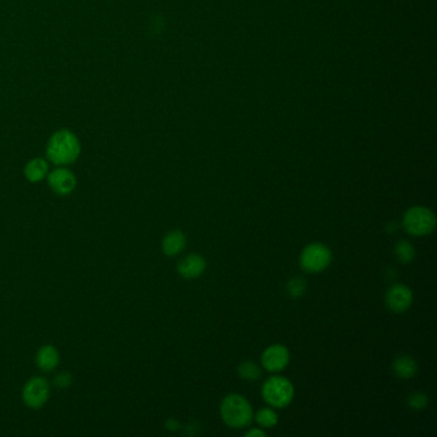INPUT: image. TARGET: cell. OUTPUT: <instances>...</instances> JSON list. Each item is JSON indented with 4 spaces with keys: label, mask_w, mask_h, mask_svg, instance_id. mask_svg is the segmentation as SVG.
<instances>
[{
    "label": "cell",
    "mask_w": 437,
    "mask_h": 437,
    "mask_svg": "<svg viewBox=\"0 0 437 437\" xmlns=\"http://www.w3.org/2000/svg\"><path fill=\"white\" fill-rule=\"evenodd\" d=\"M81 145L76 135L68 129L57 131L47 145V157L55 166H68L79 157Z\"/></svg>",
    "instance_id": "cell-1"
},
{
    "label": "cell",
    "mask_w": 437,
    "mask_h": 437,
    "mask_svg": "<svg viewBox=\"0 0 437 437\" xmlns=\"http://www.w3.org/2000/svg\"><path fill=\"white\" fill-rule=\"evenodd\" d=\"M221 416L232 428H244L253 421V409L248 400L238 394L225 397L221 404Z\"/></svg>",
    "instance_id": "cell-2"
},
{
    "label": "cell",
    "mask_w": 437,
    "mask_h": 437,
    "mask_svg": "<svg viewBox=\"0 0 437 437\" xmlns=\"http://www.w3.org/2000/svg\"><path fill=\"white\" fill-rule=\"evenodd\" d=\"M262 394L271 407L284 408L294 397V386L288 378L273 376L264 382Z\"/></svg>",
    "instance_id": "cell-3"
},
{
    "label": "cell",
    "mask_w": 437,
    "mask_h": 437,
    "mask_svg": "<svg viewBox=\"0 0 437 437\" xmlns=\"http://www.w3.org/2000/svg\"><path fill=\"white\" fill-rule=\"evenodd\" d=\"M403 225L413 236H426L436 226V217L431 209L413 207L404 214Z\"/></svg>",
    "instance_id": "cell-4"
},
{
    "label": "cell",
    "mask_w": 437,
    "mask_h": 437,
    "mask_svg": "<svg viewBox=\"0 0 437 437\" xmlns=\"http://www.w3.org/2000/svg\"><path fill=\"white\" fill-rule=\"evenodd\" d=\"M332 260L331 250L319 242H313L305 247L300 255V266L305 272L317 273L327 269Z\"/></svg>",
    "instance_id": "cell-5"
},
{
    "label": "cell",
    "mask_w": 437,
    "mask_h": 437,
    "mask_svg": "<svg viewBox=\"0 0 437 437\" xmlns=\"http://www.w3.org/2000/svg\"><path fill=\"white\" fill-rule=\"evenodd\" d=\"M50 397V385L44 377H32L26 382L22 390L23 403L31 409L44 407Z\"/></svg>",
    "instance_id": "cell-6"
},
{
    "label": "cell",
    "mask_w": 437,
    "mask_h": 437,
    "mask_svg": "<svg viewBox=\"0 0 437 437\" xmlns=\"http://www.w3.org/2000/svg\"><path fill=\"white\" fill-rule=\"evenodd\" d=\"M48 184H49L50 189L53 190L55 194L66 197V195H70L71 192H73V190L76 189L77 181H76V176L73 175V172H71L70 169L60 167L48 173Z\"/></svg>",
    "instance_id": "cell-7"
},
{
    "label": "cell",
    "mask_w": 437,
    "mask_h": 437,
    "mask_svg": "<svg viewBox=\"0 0 437 437\" xmlns=\"http://www.w3.org/2000/svg\"><path fill=\"white\" fill-rule=\"evenodd\" d=\"M413 301V294L410 288L403 284H395L388 288L386 294V304L395 313L405 312Z\"/></svg>",
    "instance_id": "cell-8"
},
{
    "label": "cell",
    "mask_w": 437,
    "mask_h": 437,
    "mask_svg": "<svg viewBox=\"0 0 437 437\" xmlns=\"http://www.w3.org/2000/svg\"><path fill=\"white\" fill-rule=\"evenodd\" d=\"M288 360L290 355L288 349L282 345H272L263 353L262 364L269 372H279L286 368Z\"/></svg>",
    "instance_id": "cell-9"
},
{
    "label": "cell",
    "mask_w": 437,
    "mask_h": 437,
    "mask_svg": "<svg viewBox=\"0 0 437 437\" xmlns=\"http://www.w3.org/2000/svg\"><path fill=\"white\" fill-rule=\"evenodd\" d=\"M205 269H207L205 259L198 254H189L185 258L181 259L177 264L179 275L188 279L201 276Z\"/></svg>",
    "instance_id": "cell-10"
},
{
    "label": "cell",
    "mask_w": 437,
    "mask_h": 437,
    "mask_svg": "<svg viewBox=\"0 0 437 437\" xmlns=\"http://www.w3.org/2000/svg\"><path fill=\"white\" fill-rule=\"evenodd\" d=\"M186 247V236L182 231L175 229L166 235V238L162 241L163 253L168 257L179 255V253Z\"/></svg>",
    "instance_id": "cell-11"
},
{
    "label": "cell",
    "mask_w": 437,
    "mask_h": 437,
    "mask_svg": "<svg viewBox=\"0 0 437 437\" xmlns=\"http://www.w3.org/2000/svg\"><path fill=\"white\" fill-rule=\"evenodd\" d=\"M36 364L44 372H51L60 364V353L53 345H44L36 354Z\"/></svg>",
    "instance_id": "cell-12"
},
{
    "label": "cell",
    "mask_w": 437,
    "mask_h": 437,
    "mask_svg": "<svg viewBox=\"0 0 437 437\" xmlns=\"http://www.w3.org/2000/svg\"><path fill=\"white\" fill-rule=\"evenodd\" d=\"M49 173V164L45 159L35 158L30 160L25 167V176L30 182H40Z\"/></svg>",
    "instance_id": "cell-13"
},
{
    "label": "cell",
    "mask_w": 437,
    "mask_h": 437,
    "mask_svg": "<svg viewBox=\"0 0 437 437\" xmlns=\"http://www.w3.org/2000/svg\"><path fill=\"white\" fill-rule=\"evenodd\" d=\"M392 371L399 378H412L418 372V366L413 358L401 355L392 363Z\"/></svg>",
    "instance_id": "cell-14"
},
{
    "label": "cell",
    "mask_w": 437,
    "mask_h": 437,
    "mask_svg": "<svg viewBox=\"0 0 437 437\" xmlns=\"http://www.w3.org/2000/svg\"><path fill=\"white\" fill-rule=\"evenodd\" d=\"M395 255L401 263H410L416 258V249L408 241H399L395 247Z\"/></svg>",
    "instance_id": "cell-15"
},
{
    "label": "cell",
    "mask_w": 437,
    "mask_h": 437,
    "mask_svg": "<svg viewBox=\"0 0 437 437\" xmlns=\"http://www.w3.org/2000/svg\"><path fill=\"white\" fill-rule=\"evenodd\" d=\"M255 419H257L260 427L266 428L275 427L277 425L278 421L276 412L273 409H271V408L260 409L257 413V416H255Z\"/></svg>",
    "instance_id": "cell-16"
},
{
    "label": "cell",
    "mask_w": 437,
    "mask_h": 437,
    "mask_svg": "<svg viewBox=\"0 0 437 437\" xmlns=\"http://www.w3.org/2000/svg\"><path fill=\"white\" fill-rule=\"evenodd\" d=\"M240 377L248 381H255L260 377V368L253 362H244L238 366Z\"/></svg>",
    "instance_id": "cell-17"
},
{
    "label": "cell",
    "mask_w": 437,
    "mask_h": 437,
    "mask_svg": "<svg viewBox=\"0 0 437 437\" xmlns=\"http://www.w3.org/2000/svg\"><path fill=\"white\" fill-rule=\"evenodd\" d=\"M305 288H307V285H305V281L303 278H291L288 281V291L290 297H292V298L303 297L305 292Z\"/></svg>",
    "instance_id": "cell-18"
},
{
    "label": "cell",
    "mask_w": 437,
    "mask_h": 437,
    "mask_svg": "<svg viewBox=\"0 0 437 437\" xmlns=\"http://www.w3.org/2000/svg\"><path fill=\"white\" fill-rule=\"evenodd\" d=\"M408 404L409 407L414 410H421L427 407L428 397L423 392H413L409 399H408Z\"/></svg>",
    "instance_id": "cell-19"
},
{
    "label": "cell",
    "mask_w": 437,
    "mask_h": 437,
    "mask_svg": "<svg viewBox=\"0 0 437 437\" xmlns=\"http://www.w3.org/2000/svg\"><path fill=\"white\" fill-rule=\"evenodd\" d=\"M72 382H73V377L70 372H60L53 379V385L57 388H70Z\"/></svg>",
    "instance_id": "cell-20"
},
{
    "label": "cell",
    "mask_w": 437,
    "mask_h": 437,
    "mask_svg": "<svg viewBox=\"0 0 437 437\" xmlns=\"http://www.w3.org/2000/svg\"><path fill=\"white\" fill-rule=\"evenodd\" d=\"M247 436H266V432L263 431V429H259V428H254V429H251V431H249L248 434H247Z\"/></svg>",
    "instance_id": "cell-21"
},
{
    "label": "cell",
    "mask_w": 437,
    "mask_h": 437,
    "mask_svg": "<svg viewBox=\"0 0 437 437\" xmlns=\"http://www.w3.org/2000/svg\"><path fill=\"white\" fill-rule=\"evenodd\" d=\"M166 427L171 429V431H176V429H179V423L176 419H168V422L166 423Z\"/></svg>",
    "instance_id": "cell-22"
}]
</instances>
